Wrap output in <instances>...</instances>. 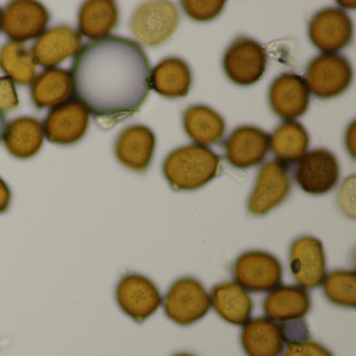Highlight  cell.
I'll use <instances>...</instances> for the list:
<instances>
[{
  "label": "cell",
  "instance_id": "obj_12",
  "mask_svg": "<svg viewBox=\"0 0 356 356\" xmlns=\"http://www.w3.org/2000/svg\"><path fill=\"white\" fill-rule=\"evenodd\" d=\"M89 126V112L79 99H72L54 107L43 122L49 143L70 145L80 141Z\"/></svg>",
  "mask_w": 356,
  "mask_h": 356
},
{
  "label": "cell",
  "instance_id": "obj_4",
  "mask_svg": "<svg viewBox=\"0 0 356 356\" xmlns=\"http://www.w3.org/2000/svg\"><path fill=\"white\" fill-rule=\"evenodd\" d=\"M210 297L197 279L184 277L172 283L164 300V312L180 326L195 324L209 312Z\"/></svg>",
  "mask_w": 356,
  "mask_h": 356
},
{
  "label": "cell",
  "instance_id": "obj_5",
  "mask_svg": "<svg viewBox=\"0 0 356 356\" xmlns=\"http://www.w3.org/2000/svg\"><path fill=\"white\" fill-rule=\"evenodd\" d=\"M306 84L318 99H332L345 92L353 80V70L347 57L322 54L314 58L305 72Z\"/></svg>",
  "mask_w": 356,
  "mask_h": 356
},
{
  "label": "cell",
  "instance_id": "obj_25",
  "mask_svg": "<svg viewBox=\"0 0 356 356\" xmlns=\"http://www.w3.org/2000/svg\"><path fill=\"white\" fill-rule=\"evenodd\" d=\"M183 128L189 138L197 145H216L222 140L226 130L224 118L205 105L187 108L183 114Z\"/></svg>",
  "mask_w": 356,
  "mask_h": 356
},
{
  "label": "cell",
  "instance_id": "obj_3",
  "mask_svg": "<svg viewBox=\"0 0 356 356\" xmlns=\"http://www.w3.org/2000/svg\"><path fill=\"white\" fill-rule=\"evenodd\" d=\"M179 12L170 1H149L139 6L130 22L133 36L149 47L165 42L179 24Z\"/></svg>",
  "mask_w": 356,
  "mask_h": 356
},
{
  "label": "cell",
  "instance_id": "obj_18",
  "mask_svg": "<svg viewBox=\"0 0 356 356\" xmlns=\"http://www.w3.org/2000/svg\"><path fill=\"white\" fill-rule=\"evenodd\" d=\"M155 147L156 136L153 131L143 124H133L118 135L114 151L122 165L143 172L151 164Z\"/></svg>",
  "mask_w": 356,
  "mask_h": 356
},
{
  "label": "cell",
  "instance_id": "obj_17",
  "mask_svg": "<svg viewBox=\"0 0 356 356\" xmlns=\"http://www.w3.org/2000/svg\"><path fill=\"white\" fill-rule=\"evenodd\" d=\"M82 47V37L70 26H60L45 31L33 45V59L35 64L51 68L59 65Z\"/></svg>",
  "mask_w": 356,
  "mask_h": 356
},
{
  "label": "cell",
  "instance_id": "obj_36",
  "mask_svg": "<svg viewBox=\"0 0 356 356\" xmlns=\"http://www.w3.org/2000/svg\"><path fill=\"white\" fill-rule=\"evenodd\" d=\"M6 128H7V122L3 112L0 111V141L3 140V134H5Z\"/></svg>",
  "mask_w": 356,
  "mask_h": 356
},
{
  "label": "cell",
  "instance_id": "obj_32",
  "mask_svg": "<svg viewBox=\"0 0 356 356\" xmlns=\"http://www.w3.org/2000/svg\"><path fill=\"white\" fill-rule=\"evenodd\" d=\"M279 325H280L285 343L305 341V339H310L309 329H308L307 324H306L304 318L303 320L281 323Z\"/></svg>",
  "mask_w": 356,
  "mask_h": 356
},
{
  "label": "cell",
  "instance_id": "obj_7",
  "mask_svg": "<svg viewBox=\"0 0 356 356\" xmlns=\"http://www.w3.org/2000/svg\"><path fill=\"white\" fill-rule=\"evenodd\" d=\"M118 307L136 323L151 318L162 303L157 285L143 275L130 273L122 276L115 289Z\"/></svg>",
  "mask_w": 356,
  "mask_h": 356
},
{
  "label": "cell",
  "instance_id": "obj_20",
  "mask_svg": "<svg viewBox=\"0 0 356 356\" xmlns=\"http://www.w3.org/2000/svg\"><path fill=\"white\" fill-rule=\"evenodd\" d=\"M241 343L247 356H281L285 347L280 325L266 316L243 324Z\"/></svg>",
  "mask_w": 356,
  "mask_h": 356
},
{
  "label": "cell",
  "instance_id": "obj_28",
  "mask_svg": "<svg viewBox=\"0 0 356 356\" xmlns=\"http://www.w3.org/2000/svg\"><path fill=\"white\" fill-rule=\"evenodd\" d=\"M0 70L18 85L31 84L36 74L32 53L18 42L7 43L0 49Z\"/></svg>",
  "mask_w": 356,
  "mask_h": 356
},
{
  "label": "cell",
  "instance_id": "obj_34",
  "mask_svg": "<svg viewBox=\"0 0 356 356\" xmlns=\"http://www.w3.org/2000/svg\"><path fill=\"white\" fill-rule=\"evenodd\" d=\"M350 195H354V176L345 181L343 188L339 193V204L341 209L347 216L354 218V204L349 201Z\"/></svg>",
  "mask_w": 356,
  "mask_h": 356
},
{
  "label": "cell",
  "instance_id": "obj_30",
  "mask_svg": "<svg viewBox=\"0 0 356 356\" xmlns=\"http://www.w3.org/2000/svg\"><path fill=\"white\" fill-rule=\"evenodd\" d=\"M180 3L185 13L191 19L197 22H207L216 19L222 13L226 1L224 0H211V1L185 0V1H181Z\"/></svg>",
  "mask_w": 356,
  "mask_h": 356
},
{
  "label": "cell",
  "instance_id": "obj_33",
  "mask_svg": "<svg viewBox=\"0 0 356 356\" xmlns=\"http://www.w3.org/2000/svg\"><path fill=\"white\" fill-rule=\"evenodd\" d=\"M19 105L17 92L13 81L8 76L0 78V111L14 109Z\"/></svg>",
  "mask_w": 356,
  "mask_h": 356
},
{
  "label": "cell",
  "instance_id": "obj_23",
  "mask_svg": "<svg viewBox=\"0 0 356 356\" xmlns=\"http://www.w3.org/2000/svg\"><path fill=\"white\" fill-rule=\"evenodd\" d=\"M8 152L18 159H30L38 154L44 143V131L38 120L22 116L7 124L3 137Z\"/></svg>",
  "mask_w": 356,
  "mask_h": 356
},
{
  "label": "cell",
  "instance_id": "obj_24",
  "mask_svg": "<svg viewBox=\"0 0 356 356\" xmlns=\"http://www.w3.org/2000/svg\"><path fill=\"white\" fill-rule=\"evenodd\" d=\"M74 91L70 72L62 68L45 70L33 80L31 95L39 110L65 103Z\"/></svg>",
  "mask_w": 356,
  "mask_h": 356
},
{
  "label": "cell",
  "instance_id": "obj_21",
  "mask_svg": "<svg viewBox=\"0 0 356 356\" xmlns=\"http://www.w3.org/2000/svg\"><path fill=\"white\" fill-rule=\"evenodd\" d=\"M210 303L220 318L234 326L250 320L253 301L248 291L235 282H224L212 289Z\"/></svg>",
  "mask_w": 356,
  "mask_h": 356
},
{
  "label": "cell",
  "instance_id": "obj_38",
  "mask_svg": "<svg viewBox=\"0 0 356 356\" xmlns=\"http://www.w3.org/2000/svg\"><path fill=\"white\" fill-rule=\"evenodd\" d=\"M3 29V11L0 9V31Z\"/></svg>",
  "mask_w": 356,
  "mask_h": 356
},
{
  "label": "cell",
  "instance_id": "obj_22",
  "mask_svg": "<svg viewBox=\"0 0 356 356\" xmlns=\"http://www.w3.org/2000/svg\"><path fill=\"white\" fill-rule=\"evenodd\" d=\"M151 89L168 99H181L189 93L191 70L181 58L170 57L154 67L149 76Z\"/></svg>",
  "mask_w": 356,
  "mask_h": 356
},
{
  "label": "cell",
  "instance_id": "obj_29",
  "mask_svg": "<svg viewBox=\"0 0 356 356\" xmlns=\"http://www.w3.org/2000/svg\"><path fill=\"white\" fill-rule=\"evenodd\" d=\"M322 284L329 302L341 307H356V274L354 270H333L325 276Z\"/></svg>",
  "mask_w": 356,
  "mask_h": 356
},
{
  "label": "cell",
  "instance_id": "obj_6",
  "mask_svg": "<svg viewBox=\"0 0 356 356\" xmlns=\"http://www.w3.org/2000/svg\"><path fill=\"white\" fill-rule=\"evenodd\" d=\"M268 55L258 41L248 37L235 39L227 49L222 67L229 80L239 86H251L266 74Z\"/></svg>",
  "mask_w": 356,
  "mask_h": 356
},
{
  "label": "cell",
  "instance_id": "obj_37",
  "mask_svg": "<svg viewBox=\"0 0 356 356\" xmlns=\"http://www.w3.org/2000/svg\"><path fill=\"white\" fill-rule=\"evenodd\" d=\"M172 356H197V355H195V354L188 353V352H180V353H176Z\"/></svg>",
  "mask_w": 356,
  "mask_h": 356
},
{
  "label": "cell",
  "instance_id": "obj_8",
  "mask_svg": "<svg viewBox=\"0 0 356 356\" xmlns=\"http://www.w3.org/2000/svg\"><path fill=\"white\" fill-rule=\"evenodd\" d=\"M233 274L237 284L252 293H266L282 281L283 268L272 254L248 251L235 260Z\"/></svg>",
  "mask_w": 356,
  "mask_h": 356
},
{
  "label": "cell",
  "instance_id": "obj_31",
  "mask_svg": "<svg viewBox=\"0 0 356 356\" xmlns=\"http://www.w3.org/2000/svg\"><path fill=\"white\" fill-rule=\"evenodd\" d=\"M282 356H333V354L322 343L309 339L286 343Z\"/></svg>",
  "mask_w": 356,
  "mask_h": 356
},
{
  "label": "cell",
  "instance_id": "obj_10",
  "mask_svg": "<svg viewBox=\"0 0 356 356\" xmlns=\"http://www.w3.org/2000/svg\"><path fill=\"white\" fill-rule=\"evenodd\" d=\"M295 180L304 193L322 195L337 186L339 164L334 154L326 149H316L305 154L295 170Z\"/></svg>",
  "mask_w": 356,
  "mask_h": 356
},
{
  "label": "cell",
  "instance_id": "obj_15",
  "mask_svg": "<svg viewBox=\"0 0 356 356\" xmlns=\"http://www.w3.org/2000/svg\"><path fill=\"white\" fill-rule=\"evenodd\" d=\"M270 145V136L254 126L235 129L225 143V153L231 165L247 170L258 165L266 157Z\"/></svg>",
  "mask_w": 356,
  "mask_h": 356
},
{
  "label": "cell",
  "instance_id": "obj_19",
  "mask_svg": "<svg viewBox=\"0 0 356 356\" xmlns=\"http://www.w3.org/2000/svg\"><path fill=\"white\" fill-rule=\"evenodd\" d=\"M266 318L274 322L287 323L303 320L312 307L309 293L298 285H278L264 301Z\"/></svg>",
  "mask_w": 356,
  "mask_h": 356
},
{
  "label": "cell",
  "instance_id": "obj_11",
  "mask_svg": "<svg viewBox=\"0 0 356 356\" xmlns=\"http://www.w3.org/2000/svg\"><path fill=\"white\" fill-rule=\"evenodd\" d=\"M308 36L316 49L326 54H335L351 44L353 22L343 10L326 8L312 16Z\"/></svg>",
  "mask_w": 356,
  "mask_h": 356
},
{
  "label": "cell",
  "instance_id": "obj_16",
  "mask_svg": "<svg viewBox=\"0 0 356 356\" xmlns=\"http://www.w3.org/2000/svg\"><path fill=\"white\" fill-rule=\"evenodd\" d=\"M270 109L283 120L301 118L309 106L306 81L296 74H283L275 79L268 90Z\"/></svg>",
  "mask_w": 356,
  "mask_h": 356
},
{
  "label": "cell",
  "instance_id": "obj_27",
  "mask_svg": "<svg viewBox=\"0 0 356 356\" xmlns=\"http://www.w3.org/2000/svg\"><path fill=\"white\" fill-rule=\"evenodd\" d=\"M309 145V136L303 124L295 120L281 124L270 136L273 154L277 161L289 166L300 161L306 154Z\"/></svg>",
  "mask_w": 356,
  "mask_h": 356
},
{
  "label": "cell",
  "instance_id": "obj_13",
  "mask_svg": "<svg viewBox=\"0 0 356 356\" xmlns=\"http://www.w3.org/2000/svg\"><path fill=\"white\" fill-rule=\"evenodd\" d=\"M51 15L38 1L16 0L8 3L3 12V30L14 42L22 43L39 38L44 33Z\"/></svg>",
  "mask_w": 356,
  "mask_h": 356
},
{
  "label": "cell",
  "instance_id": "obj_14",
  "mask_svg": "<svg viewBox=\"0 0 356 356\" xmlns=\"http://www.w3.org/2000/svg\"><path fill=\"white\" fill-rule=\"evenodd\" d=\"M289 268L303 289L320 286L326 276V258L322 241L314 236L296 238L289 250Z\"/></svg>",
  "mask_w": 356,
  "mask_h": 356
},
{
  "label": "cell",
  "instance_id": "obj_1",
  "mask_svg": "<svg viewBox=\"0 0 356 356\" xmlns=\"http://www.w3.org/2000/svg\"><path fill=\"white\" fill-rule=\"evenodd\" d=\"M76 99L104 128L139 111L151 91V64L136 41L108 36L87 43L72 66Z\"/></svg>",
  "mask_w": 356,
  "mask_h": 356
},
{
  "label": "cell",
  "instance_id": "obj_9",
  "mask_svg": "<svg viewBox=\"0 0 356 356\" xmlns=\"http://www.w3.org/2000/svg\"><path fill=\"white\" fill-rule=\"evenodd\" d=\"M289 168L277 160L266 162L258 172L255 186L248 201V209L253 216H264L280 205L291 193Z\"/></svg>",
  "mask_w": 356,
  "mask_h": 356
},
{
  "label": "cell",
  "instance_id": "obj_2",
  "mask_svg": "<svg viewBox=\"0 0 356 356\" xmlns=\"http://www.w3.org/2000/svg\"><path fill=\"white\" fill-rule=\"evenodd\" d=\"M220 158L208 147L191 145L168 154L162 170L175 191H197L213 180L220 172Z\"/></svg>",
  "mask_w": 356,
  "mask_h": 356
},
{
  "label": "cell",
  "instance_id": "obj_26",
  "mask_svg": "<svg viewBox=\"0 0 356 356\" xmlns=\"http://www.w3.org/2000/svg\"><path fill=\"white\" fill-rule=\"evenodd\" d=\"M118 22V8L112 0H90L79 11V31L86 38L97 41L109 36Z\"/></svg>",
  "mask_w": 356,
  "mask_h": 356
},
{
  "label": "cell",
  "instance_id": "obj_35",
  "mask_svg": "<svg viewBox=\"0 0 356 356\" xmlns=\"http://www.w3.org/2000/svg\"><path fill=\"white\" fill-rule=\"evenodd\" d=\"M12 202V191L9 185L0 177V214L9 210Z\"/></svg>",
  "mask_w": 356,
  "mask_h": 356
}]
</instances>
